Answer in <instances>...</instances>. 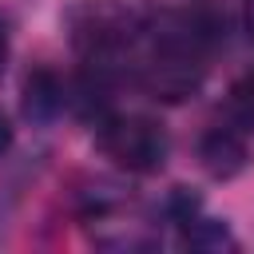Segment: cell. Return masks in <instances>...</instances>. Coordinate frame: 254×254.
<instances>
[{"label": "cell", "mask_w": 254, "mask_h": 254, "mask_svg": "<svg viewBox=\"0 0 254 254\" xmlns=\"http://www.w3.org/2000/svg\"><path fill=\"white\" fill-rule=\"evenodd\" d=\"M64 32L91 79L99 83H111L115 75L131 79V60L143 36V20L123 0H75L64 12Z\"/></svg>", "instance_id": "obj_1"}, {"label": "cell", "mask_w": 254, "mask_h": 254, "mask_svg": "<svg viewBox=\"0 0 254 254\" xmlns=\"http://www.w3.org/2000/svg\"><path fill=\"white\" fill-rule=\"evenodd\" d=\"M95 147L131 175H155L167 163L171 139L151 115H103L95 123Z\"/></svg>", "instance_id": "obj_2"}, {"label": "cell", "mask_w": 254, "mask_h": 254, "mask_svg": "<svg viewBox=\"0 0 254 254\" xmlns=\"http://www.w3.org/2000/svg\"><path fill=\"white\" fill-rule=\"evenodd\" d=\"M198 159L206 167V175L214 179H234L246 167V135L234 123H214L202 139H198Z\"/></svg>", "instance_id": "obj_3"}, {"label": "cell", "mask_w": 254, "mask_h": 254, "mask_svg": "<svg viewBox=\"0 0 254 254\" xmlns=\"http://www.w3.org/2000/svg\"><path fill=\"white\" fill-rule=\"evenodd\" d=\"M67 103H71V91H67V83H64L56 71L40 67V71H32V75L24 79V111H28V119L48 123V119H56Z\"/></svg>", "instance_id": "obj_4"}, {"label": "cell", "mask_w": 254, "mask_h": 254, "mask_svg": "<svg viewBox=\"0 0 254 254\" xmlns=\"http://www.w3.org/2000/svg\"><path fill=\"white\" fill-rule=\"evenodd\" d=\"M226 115L242 135H254V67L242 71L226 91Z\"/></svg>", "instance_id": "obj_5"}, {"label": "cell", "mask_w": 254, "mask_h": 254, "mask_svg": "<svg viewBox=\"0 0 254 254\" xmlns=\"http://www.w3.org/2000/svg\"><path fill=\"white\" fill-rule=\"evenodd\" d=\"M4 64H8V24L0 16V75H4Z\"/></svg>", "instance_id": "obj_6"}, {"label": "cell", "mask_w": 254, "mask_h": 254, "mask_svg": "<svg viewBox=\"0 0 254 254\" xmlns=\"http://www.w3.org/2000/svg\"><path fill=\"white\" fill-rule=\"evenodd\" d=\"M12 147V127H8V119H4V111H0V155Z\"/></svg>", "instance_id": "obj_7"}, {"label": "cell", "mask_w": 254, "mask_h": 254, "mask_svg": "<svg viewBox=\"0 0 254 254\" xmlns=\"http://www.w3.org/2000/svg\"><path fill=\"white\" fill-rule=\"evenodd\" d=\"M246 32H250V40H254V0H246Z\"/></svg>", "instance_id": "obj_8"}]
</instances>
